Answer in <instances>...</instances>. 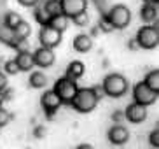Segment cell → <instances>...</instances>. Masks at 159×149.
I'll return each mask as SVG.
<instances>
[{
	"mask_svg": "<svg viewBox=\"0 0 159 149\" xmlns=\"http://www.w3.org/2000/svg\"><path fill=\"white\" fill-rule=\"evenodd\" d=\"M21 19H23V18H21V14L14 12V11H9V12L4 16V26L9 28L11 32H12V30L16 28V25H18Z\"/></svg>",
	"mask_w": 159,
	"mask_h": 149,
	"instance_id": "obj_22",
	"label": "cell"
},
{
	"mask_svg": "<svg viewBox=\"0 0 159 149\" xmlns=\"http://www.w3.org/2000/svg\"><path fill=\"white\" fill-rule=\"evenodd\" d=\"M102 88H103V93L105 97H110V98H121L128 93V79L124 77L122 74L119 72H112L108 74L102 83Z\"/></svg>",
	"mask_w": 159,
	"mask_h": 149,
	"instance_id": "obj_2",
	"label": "cell"
},
{
	"mask_svg": "<svg viewBox=\"0 0 159 149\" xmlns=\"http://www.w3.org/2000/svg\"><path fill=\"white\" fill-rule=\"evenodd\" d=\"M16 2H18V4L21 5V7H26V9H33V7H35V5H37L39 2H40V0H16Z\"/></svg>",
	"mask_w": 159,
	"mask_h": 149,
	"instance_id": "obj_32",
	"label": "cell"
},
{
	"mask_svg": "<svg viewBox=\"0 0 159 149\" xmlns=\"http://www.w3.org/2000/svg\"><path fill=\"white\" fill-rule=\"evenodd\" d=\"M61 41H63V33L61 32L51 28L49 25L40 26V30H39V42H40V46L42 47L54 49V47H58L61 44Z\"/></svg>",
	"mask_w": 159,
	"mask_h": 149,
	"instance_id": "obj_8",
	"label": "cell"
},
{
	"mask_svg": "<svg viewBox=\"0 0 159 149\" xmlns=\"http://www.w3.org/2000/svg\"><path fill=\"white\" fill-rule=\"evenodd\" d=\"M107 137H108V142L112 146H124L129 140V132H128L126 126H122L119 123V125H114L108 128Z\"/></svg>",
	"mask_w": 159,
	"mask_h": 149,
	"instance_id": "obj_12",
	"label": "cell"
},
{
	"mask_svg": "<svg viewBox=\"0 0 159 149\" xmlns=\"http://www.w3.org/2000/svg\"><path fill=\"white\" fill-rule=\"evenodd\" d=\"M124 119H128L133 125H140L147 119V107L140 105V103H129L126 109H124Z\"/></svg>",
	"mask_w": 159,
	"mask_h": 149,
	"instance_id": "obj_10",
	"label": "cell"
},
{
	"mask_svg": "<svg viewBox=\"0 0 159 149\" xmlns=\"http://www.w3.org/2000/svg\"><path fill=\"white\" fill-rule=\"evenodd\" d=\"M46 133H47V130H46L44 125H37L35 128H33V137H35V139H44Z\"/></svg>",
	"mask_w": 159,
	"mask_h": 149,
	"instance_id": "obj_29",
	"label": "cell"
},
{
	"mask_svg": "<svg viewBox=\"0 0 159 149\" xmlns=\"http://www.w3.org/2000/svg\"><path fill=\"white\" fill-rule=\"evenodd\" d=\"M98 30L100 32H103V33H110V32H114V28H112V25L108 23V19H107V16H105V12L102 14L98 18Z\"/></svg>",
	"mask_w": 159,
	"mask_h": 149,
	"instance_id": "obj_26",
	"label": "cell"
},
{
	"mask_svg": "<svg viewBox=\"0 0 159 149\" xmlns=\"http://www.w3.org/2000/svg\"><path fill=\"white\" fill-rule=\"evenodd\" d=\"M86 72V67L84 63L80 60H74L70 61L68 65H66V70H65V77H68V79H74V81H79L82 75H84Z\"/></svg>",
	"mask_w": 159,
	"mask_h": 149,
	"instance_id": "obj_16",
	"label": "cell"
},
{
	"mask_svg": "<svg viewBox=\"0 0 159 149\" xmlns=\"http://www.w3.org/2000/svg\"><path fill=\"white\" fill-rule=\"evenodd\" d=\"M143 83L147 84V88H150L154 93L159 95V70L154 69V70H150L149 74L145 75V79Z\"/></svg>",
	"mask_w": 159,
	"mask_h": 149,
	"instance_id": "obj_21",
	"label": "cell"
},
{
	"mask_svg": "<svg viewBox=\"0 0 159 149\" xmlns=\"http://www.w3.org/2000/svg\"><path fill=\"white\" fill-rule=\"evenodd\" d=\"M75 149H94V147L91 144H80V146H77Z\"/></svg>",
	"mask_w": 159,
	"mask_h": 149,
	"instance_id": "obj_37",
	"label": "cell"
},
{
	"mask_svg": "<svg viewBox=\"0 0 159 149\" xmlns=\"http://www.w3.org/2000/svg\"><path fill=\"white\" fill-rule=\"evenodd\" d=\"M4 103V98H2V91H0V105Z\"/></svg>",
	"mask_w": 159,
	"mask_h": 149,
	"instance_id": "obj_40",
	"label": "cell"
},
{
	"mask_svg": "<svg viewBox=\"0 0 159 149\" xmlns=\"http://www.w3.org/2000/svg\"><path fill=\"white\" fill-rule=\"evenodd\" d=\"M72 47L77 53H89L93 49V39L89 37L88 33H79L72 41Z\"/></svg>",
	"mask_w": 159,
	"mask_h": 149,
	"instance_id": "obj_13",
	"label": "cell"
},
{
	"mask_svg": "<svg viewBox=\"0 0 159 149\" xmlns=\"http://www.w3.org/2000/svg\"><path fill=\"white\" fill-rule=\"evenodd\" d=\"M72 19V23L75 25V26H79V28H84L89 25V16H88V11H84V12H80L77 14V16H74Z\"/></svg>",
	"mask_w": 159,
	"mask_h": 149,
	"instance_id": "obj_25",
	"label": "cell"
},
{
	"mask_svg": "<svg viewBox=\"0 0 159 149\" xmlns=\"http://www.w3.org/2000/svg\"><path fill=\"white\" fill-rule=\"evenodd\" d=\"M98 33H100L98 26H93V28H91V33H88V35H89V37H91V39H94V37H96V35H98Z\"/></svg>",
	"mask_w": 159,
	"mask_h": 149,
	"instance_id": "obj_36",
	"label": "cell"
},
{
	"mask_svg": "<svg viewBox=\"0 0 159 149\" xmlns=\"http://www.w3.org/2000/svg\"><path fill=\"white\" fill-rule=\"evenodd\" d=\"M156 25H143L138 28L135 35V41L138 44V49H156L159 44V28H157V19L154 21Z\"/></svg>",
	"mask_w": 159,
	"mask_h": 149,
	"instance_id": "obj_3",
	"label": "cell"
},
{
	"mask_svg": "<svg viewBox=\"0 0 159 149\" xmlns=\"http://www.w3.org/2000/svg\"><path fill=\"white\" fill-rule=\"evenodd\" d=\"M112 121L116 123V125H119V123L124 121V111H121V109H116V111L112 112Z\"/></svg>",
	"mask_w": 159,
	"mask_h": 149,
	"instance_id": "obj_30",
	"label": "cell"
},
{
	"mask_svg": "<svg viewBox=\"0 0 159 149\" xmlns=\"http://www.w3.org/2000/svg\"><path fill=\"white\" fill-rule=\"evenodd\" d=\"M63 105L61 100L58 98V95L52 91V89H47L44 91L42 97H40V107L44 109V114H46L47 119H52L56 116V112L60 111V107Z\"/></svg>",
	"mask_w": 159,
	"mask_h": 149,
	"instance_id": "obj_7",
	"label": "cell"
},
{
	"mask_svg": "<svg viewBox=\"0 0 159 149\" xmlns=\"http://www.w3.org/2000/svg\"><path fill=\"white\" fill-rule=\"evenodd\" d=\"M138 16H140V19L145 25L154 23L156 19H157V4H147V2H143Z\"/></svg>",
	"mask_w": 159,
	"mask_h": 149,
	"instance_id": "obj_15",
	"label": "cell"
},
{
	"mask_svg": "<svg viewBox=\"0 0 159 149\" xmlns=\"http://www.w3.org/2000/svg\"><path fill=\"white\" fill-rule=\"evenodd\" d=\"M149 144L152 146V147L159 149V128L156 126L154 130L150 132V135H149Z\"/></svg>",
	"mask_w": 159,
	"mask_h": 149,
	"instance_id": "obj_28",
	"label": "cell"
},
{
	"mask_svg": "<svg viewBox=\"0 0 159 149\" xmlns=\"http://www.w3.org/2000/svg\"><path fill=\"white\" fill-rule=\"evenodd\" d=\"M28 86L33 89H42L47 86V75L40 70H33L28 77Z\"/></svg>",
	"mask_w": 159,
	"mask_h": 149,
	"instance_id": "obj_17",
	"label": "cell"
},
{
	"mask_svg": "<svg viewBox=\"0 0 159 149\" xmlns=\"http://www.w3.org/2000/svg\"><path fill=\"white\" fill-rule=\"evenodd\" d=\"M108 23L112 25L114 30H124L131 23V11L124 4H116L105 12Z\"/></svg>",
	"mask_w": 159,
	"mask_h": 149,
	"instance_id": "obj_4",
	"label": "cell"
},
{
	"mask_svg": "<svg viewBox=\"0 0 159 149\" xmlns=\"http://www.w3.org/2000/svg\"><path fill=\"white\" fill-rule=\"evenodd\" d=\"M2 69H4V72H5L7 75H16V74H19V67H18V63H16L14 58H12V60H5L4 65H2Z\"/></svg>",
	"mask_w": 159,
	"mask_h": 149,
	"instance_id": "obj_24",
	"label": "cell"
},
{
	"mask_svg": "<svg viewBox=\"0 0 159 149\" xmlns=\"http://www.w3.org/2000/svg\"><path fill=\"white\" fill-rule=\"evenodd\" d=\"M91 88H93V91L96 93L98 100H102V98L105 97V93H103V88H102V84H94V86H91Z\"/></svg>",
	"mask_w": 159,
	"mask_h": 149,
	"instance_id": "obj_34",
	"label": "cell"
},
{
	"mask_svg": "<svg viewBox=\"0 0 159 149\" xmlns=\"http://www.w3.org/2000/svg\"><path fill=\"white\" fill-rule=\"evenodd\" d=\"M11 119H12V114H11L7 109H4L2 105H0V128L7 126L11 123Z\"/></svg>",
	"mask_w": 159,
	"mask_h": 149,
	"instance_id": "obj_27",
	"label": "cell"
},
{
	"mask_svg": "<svg viewBox=\"0 0 159 149\" xmlns=\"http://www.w3.org/2000/svg\"><path fill=\"white\" fill-rule=\"evenodd\" d=\"M32 55H33V63L39 69H49V67H52V63L56 60L54 51L49 49V47H42V46L39 47V49H35Z\"/></svg>",
	"mask_w": 159,
	"mask_h": 149,
	"instance_id": "obj_9",
	"label": "cell"
},
{
	"mask_svg": "<svg viewBox=\"0 0 159 149\" xmlns=\"http://www.w3.org/2000/svg\"><path fill=\"white\" fill-rule=\"evenodd\" d=\"M60 4H61V12L68 19L88 11V0H60Z\"/></svg>",
	"mask_w": 159,
	"mask_h": 149,
	"instance_id": "obj_11",
	"label": "cell"
},
{
	"mask_svg": "<svg viewBox=\"0 0 159 149\" xmlns=\"http://www.w3.org/2000/svg\"><path fill=\"white\" fill-rule=\"evenodd\" d=\"M42 5H44V9L47 11V14H49V16H54V14H60L61 12L60 0H44Z\"/></svg>",
	"mask_w": 159,
	"mask_h": 149,
	"instance_id": "obj_23",
	"label": "cell"
},
{
	"mask_svg": "<svg viewBox=\"0 0 159 149\" xmlns=\"http://www.w3.org/2000/svg\"><path fill=\"white\" fill-rule=\"evenodd\" d=\"M12 33H14V41H26V39L32 35V26H30V23H26L25 19H21V21L16 25V28L12 30Z\"/></svg>",
	"mask_w": 159,
	"mask_h": 149,
	"instance_id": "obj_19",
	"label": "cell"
},
{
	"mask_svg": "<svg viewBox=\"0 0 159 149\" xmlns=\"http://www.w3.org/2000/svg\"><path fill=\"white\" fill-rule=\"evenodd\" d=\"M7 86H9V75L5 74L4 70H0V91L5 89Z\"/></svg>",
	"mask_w": 159,
	"mask_h": 149,
	"instance_id": "obj_33",
	"label": "cell"
},
{
	"mask_svg": "<svg viewBox=\"0 0 159 149\" xmlns=\"http://www.w3.org/2000/svg\"><path fill=\"white\" fill-rule=\"evenodd\" d=\"M143 2H147V4H159V0H143Z\"/></svg>",
	"mask_w": 159,
	"mask_h": 149,
	"instance_id": "obj_38",
	"label": "cell"
},
{
	"mask_svg": "<svg viewBox=\"0 0 159 149\" xmlns=\"http://www.w3.org/2000/svg\"><path fill=\"white\" fill-rule=\"evenodd\" d=\"M2 98H4V102H11V100L14 98V89L9 88V86L5 89H2Z\"/></svg>",
	"mask_w": 159,
	"mask_h": 149,
	"instance_id": "obj_31",
	"label": "cell"
},
{
	"mask_svg": "<svg viewBox=\"0 0 159 149\" xmlns=\"http://www.w3.org/2000/svg\"><path fill=\"white\" fill-rule=\"evenodd\" d=\"M98 97L93 91V88H79L75 97L72 98L70 107L79 114H88V112H93L98 105Z\"/></svg>",
	"mask_w": 159,
	"mask_h": 149,
	"instance_id": "obj_1",
	"label": "cell"
},
{
	"mask_svg": "<svg viewBox=\"0 0 159 149\" xmlns=\"http://www.w3.org/2000/svg\"><path fill=\"white\" fill-rule=\"evenodd\" d=\"M33 18H35V21H37L40 26H46L47 23H49V19H51V16L47 14V11L44 9V5H42V0L39 2L35 7H33Z\"/></svg>",
	"mask_w": 159,
	"mask_h": 149,
	"instance_id": "obj_20",
	"label": "cell"
},
{
	"mask_svg": "<svg viewBox=\"0 0 159 149\" xmlns=\"http://www.w3.org/2000/svg\"><path fill=\"white\" fill-rule=\"evenodd\" d=\"M49 26L51 28H54V30H58V32H65L66 28H68V25H70V19L66 18L63 12H60V14H54V16H51V19H49Z\"/></svg>",
	"mask_w": 159,
	"mask_h": 149,
	"instance_id": "obj_18",
	"label": "cell"
},
{
	"mask_svg": "<svg viewBox=\"0 0 159 149\" xmlns=\"http://www.w3.org/2000/svg\"><path fill=\"white\" fill-rule=\"evenodd\" d=\"M2 65H4V58L0 56V70H2Z\"/></svg>",
	"mask_w": 159,
	"mask_h": 149,
	"instance_id": "obj_39",
	"label": "cell"
},
{
	"mask_svg": "<svg viewBox=\"0 0 159 149\" xmlns=\"http://www.w3.org/2000/svg\"><path fill=\"white\" fill-rule=\"evenodd\" d=\"M16 63H18L19 67V72H30V70L35 67V63H33V55L28 51V49H25V51H18V55H16Z\"/></svg>",
	"mask_w": 159,
	"mask_h": 149,
	"instance_id": "obj_14",
	"label": "cell"
},
{
	"mask_svg": "<svg viewBox=\"0 0 159 149\" xmlns=\"http://www.w3.org/2000/svg\"><path fill=\"white\" fill-rule=\"evenodd\" d=\"M128 49H131V51H136V49H138V44H136L135 39H129V41H128Z\"/></svg>",
	"mask_w": 159,
	"mask_h": 149,
	"instance_id": "obj_35",
	"label": "cell"
},
{
	"mask_svg": "<svg viewBox=\"0 0 159 149\" xmlns=\"http://www.w3.org/2000/svg\"><path fill=\"white\" fill-rule=\"evenodd\" d=\"M77 89H79L77 81L68 79V77H65V75H63V77L56 79L52 91L58 95V98L61 100V103H63V105H70L72 98H74L75 93H77Z\"/></svg>",
	"mask_w": 159,
	"mask_h": 149,
	"instance_id": "obj_5",
	"label": "cell"
},
{
	"mask_svg": "<svg viewBox=\"0 0 159 149\" xmlns=\"http://www.w3.org/2000/svg\"><path fill=\"white\" fill-rule=\"evenodd\" d=\"M157 97L159 95L154 93L150 88H147V84H145L143 81H140V83H136L135 86H133V102L140 103L143 107H149V105L156 103Z\"/></svg>",
	"mask_w": 159,
	"mask_h": 149,
	"instance_id": "obj_6",
	"label": "cell"
}]
</instances>
